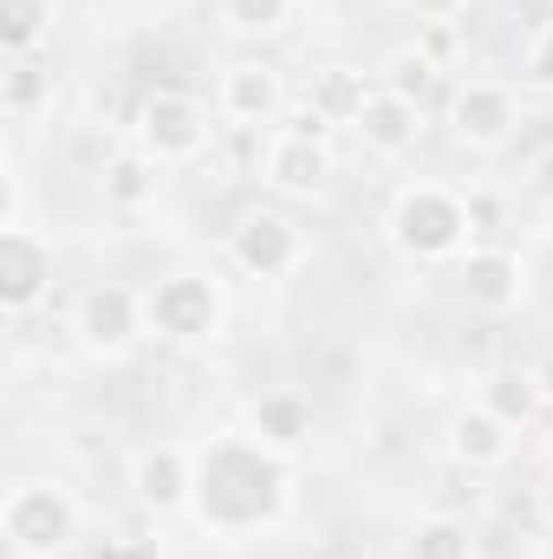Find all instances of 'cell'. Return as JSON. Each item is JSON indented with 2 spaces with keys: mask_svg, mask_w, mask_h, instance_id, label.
<instances>
[{
  "mask_svg": "<svg viewBox=\"0 0 553 559\" xmlns=\"http://www.w3.org/2000/svg\"><path fill=\"white\" fill-rule=\"evenodd\" d=\"M398 7L411 13L416 26H430V20H462V13H469L475 0H398Z\"/></svg>",
  "mask_w": 553,
  "mask_h": 559,
  "instance_id": "83f0119b",
  "label": "cell"
},
{
  "mask_svg": "<svg viewBox=\"0 0 553 559\" xmlns=\"http://www.w3.org/2000/svg\"><path fill=\"white\" fill-rule=\"evenodd\" d=\"M215 105H202L196 92H183V85H156V92H143L138 98V118H131V143L150 150L163 169H176V163H196L209 138H215Z\"/></svg>",
  "mask_w": 553,
  "mask_h": 559,
  "instance_id": "ba28073f",
  "label": "cell"
},
{
  "mask_svg": "<svg viewBox=\"0 0 553 559\" xmlns=\"http://www.w3.org/2000/svg\"><path fill=\"white\" fill-rule=\"evenodd\" d=\"M299 0H215V20L235 33V39H274L293 26Z\"/></svg>",
  "mask_w": 553,
  "mask_h": 559,
  "instance_id": "603a6c76",
  "label": "cell"
},
{
  "mask_svg": "<svg viewBox=\"0 0 553 559\" xmlns=\"http://www.w3.org/2000/svg\"><path fill=\"white\" fill-rule=\"evenodd\" d=\"M365 156H378V163H398V156H411L416 143H423V105L411 98H398L391 85H372L365 92V105L352 111V124H345Z\"/></svg>",
  "mask_w": 553,
  "mask_h": 559,
  "instance_id": "2e32d148",
  "label": "cell"
},
{
  "mask_svg": "<svg viewBox=\"0 0 553 559\" xmlns=\"http://www.w3.org/2000/svg\"><path fill=\"white\" fill-rule=\"evenodd\" d=\"M372 85H378V79H365L358 66H319V79L306 85V105H313L326 124H352V111L365 105Z\"/></svg>",
  "mask_w": 553,
  "mask_h": 559,
  "instance_id": "ffe728a7",
  "label": "cell"
},
{
  "mask_svg": "<svg viewBox=\"0 0 553 559\" xmlns=\"http://www.w3.org/2000/svg\"><path fill=\"white\" fill-rule=\"evenodd\" d=\"M456 293H462L469 312L508 319V312L528 306V261H521L515 248H502V241H475V248L456 261Z\"/></svg>",
  "mask_w": 553,
  "mask_h": 559,
  "instance_id": "7c38bea8",
  "label": "cell"
},
{
  "mask_svg": "<svg viewBox=\"0 0 553 559\" xmlns=\"http://www.w3.org/2000/svg\"><path fill=\"white\" fill-rule=\"evenodd\" d=\"M534 514H541V527L553 534V468L541 475V488H534Z\"/></svg>",
  "mask_w": 553,
  "mask_h": 559,
  "instance_id": "f546056e",
  "label": "cell"
},
{
  "mask_svg": "<svg viewBox=\"0 0 553 559\" xmlns=\"http://www.w3.org/2000/svg\"><path fill=\"white\" fill-rule=\"evenodd\" d=\"M163 182H169V169L138 150V143H118L105 163H98V202L111 209V215H150L156 209V195H163Z\"/></svg>",
  "mask_w": 553,
  "mask_h": 559,
  "instance_id": "e0dca14e",
  "label": "cell"
},
{
  "mask_svg": "<svg viewBox=\"0 0 553 559\" xmlns=\"http://www.w3.org/2000/svg\"><path fill=\"white\" fill-rule=\"evenodd\" d=\"M416 52L436 66V72H449L469 46H462V20H430V26H416Z\"/></svg>",
  "mask_w": 553,
  "mask_h": 559,
  "instance_id": "d4e9b609",
  "label": "cell"
},
{
  "mask_svg": "<svg viewBox=\"0 0 553 559\" xmlns=\"http://www.w3.org/2000/svg\"><path fill=\"white\" fill-rule=\"evenodd\" d=\"M143 332L169 352H209L228 332V286L209 267H169L143 286Z\"/></svg>",
  "mask_w": 553,
  "mask_h": 559,
  "instance_id": "3957f363",
  "label": "cell"
},
{
  "mask_svg": "<svg viewBox=\"0 0 553 559\" xmlns=\"http://www.w3.org/2000/svg\"><path fill=\"white\" fill-rule=\"evenodd\" d=\"M521 85L541 92V98H553V20L548 26H534L528 46H521Z\"/></svg>",
  "mask_w": 553,
  "mask_h": 559,
  "instance_id": "484cf974",
  "label": "cell"
},
{
  "mask_svg": "<svg viewBox=\"0 0 553 559\" xmlns=\"http://www.w3.org/2000/svg\"><path fill=\"white\" fill-rule=\"evenodd\" d=\"M222 254H228V267H235L242 280L280 286V280H293L299 267H306L313 241H306V228H299L280 202H248V209L228 222Z\"/></svg>",
  "mask_w": 553,
  "mask_h": 559,
  "instance_id": "5b68a950",
  "label": "cell"
},
{
  "mask_svg": "<svg viewBox=\"0 0 553 559\" xmlns=\"http://www.w3.org/2000/svg\"><path fill=\"white\" fill-rule=\"evenodd\" d=\"M541 455H548V468H553V436H548V449H541Z\"/></svg>",
  "mask_w": 553,
  "mask_h": 559,
  "instance_id": "4dcf8cb0",
  "label": "cell"
},
{
  "mask_svg": "<svg viewBox=\"0 0 553 559\" xmlns=\"http://www.w3.org/2000/svg\"><path fill=\"white\" fill-rule=\"evenodd\" d=\"M378 85H391L398 98H411V105H430V92L443 85V72L416 52V39L411 46H398V52H385V66H378Z\"/></svg>",
  "mask_w": 553,
  "mask_h": 559,
  "instance_id": "cb8c5ba5",
  "label": "cell"
},
{
  "mask_svg": "<svg viewBox=\"0 0 553 559\" xmlns=\"http://www.w3.org/2000/svg\"><path fill=\"white\" fill-rule=\"evenodd\" d=\"M385 241L404 267H456L482 241V209L443 176H411L385 202Z\"/></svg>",
  "mask_w": 553,
  "mask_h": 559,
  "instance_id": "7a4b0ae2",
  "label": "cell"
},
{
  "mask_svg": "<svg viewBox=\"0 0 553 559\" xmlns=\"http://www.w3.org/2000/svg\"><path fill=\"white\" fill-rule=\"evenodd\" d=\"M255 176L261 189L280 195V202H313L332 189L339 176V156H332V138H313V131H268L261 138V156H255Z\"/></svg>",
  "mask_w": 553,
  "mask_h": 559,
  "instance_id": "30bf717a",
  "label": "cell"
},
{
  "mask_svg": "<svg viewBox=\"0 0 553 559\" xmlns=\"http://www.w3.org/2000/svg\"><path fill=\"white\" fill-rule=\"evenodd\" d=\"M85 534V508L59 475H26L0 501V540L7 559H66Z\"/></svg>",
  "mask_w": 553,
  "mask_h": 559,
  "instance_id": "277c9868",
  "label": "cell"
},
{
  "mask_svg": "<svg viewBox=\"0 0 553 559\" xmlns=\"http://www.w3.org/2000/svg\"><path fill=\"white\" fill-rule=\"evenodd\" d=\"M248 436H261L274 455H306L313 449V436H319V404L299 391V384H268V391H255L248 397V417H242Z\"/></svg>",
  "mask_w": 553,
  "mask_h": 559,
  "instance_id": "9a60e30c",
  "label": "cell"
},
{
  "mask_svg": "<svg viewBox=\"0 0 553 559\" xmlns=\"http://www.w3.org/2000/svg\"><path fill=\"white\" fill-rule=\"evenodd\" d=\"M131 501L150 521H189V508H196V442H143L131 455Z\"/></svg>",
  "mask_w": 553,
  "mask_h": 559,
  "instance_id": "8fae6325",
  "label": "cell"
},
{
  "mask_svg": "<svg viewBox=\"0 0 553 559\" xmlns=\"http://www.w3.org/2000/svg\"><path fill=\"white\" fill-rule=\"evenodd\" d=\"M495 417H508L515 429H528V423L541 417L548 404H541V391H534V371L528 365H508V371H489L482 378V391H475Z\"/></svg>",
  "mask_w": 553,
  "mask_h": 559,
  "instance_id": "44dd1931",
  "label": "cell"
},
{
  "mask_svg": "<svg viewBox=\"0 0 553 559\" xmlns=\"http://www.w3.org/2000/svg\"><path fill=\"white\" fill-rule=\"evenodd\" d=\"M59 26V0H0V46L7 59H39Z\"/></svg>",
  "mask_w": 553,
  "mask_h": 559,
  "instance_id": "d6986e66",
  "label": "cell"
},
{
  "mask_svg": "<svg viewBox=\"0 0 553 559\" xmlns=\"http://www.w3.org/2000/svg\"><path fill=\"white\" fill-rule=\"evenodd\" d=\"M209 105H215L222 124L268 138V131H280V118L293 111V92H286V72L274 59H228L215 72V98Z\"/></svg>",
  "mask_w": 553,
  "mask_h": 559,
  "instance_id": "9c48e42d",
  "label": "cell"
},
{
  "mask_svg": "<svg viewBox=\"0 0 553 559\" xmlns=\"http://www.w3.org/2000/svg\"><path fill=\"white\" fill-rule=\"evenodd\" d=\"M443 138L462 156H502L521 138V92L508 79H456L443 92Z\"/></svg>",
  "mask_w": 553,
  "mask_h": 559,
  "instance_id": "8992f818",
  "label": "cell"
},
{
  "mask_svg": "<svg viewBox=\"0 0 553 559\" xmlns=\"http://www.w3.org/2000/svg\"><path fill=\"white\" fill-rule=\"evenodd\" d=\"M515 449H521V429L508 417H495L482 397H469V404H456V411L443 417V455H449L456 468H469V475L508 468Z\"/></svg>",
  "mask_w": 553,
  "mask_h": 559,
  "instance_id": "5bb4252c",
  "label": "cell"
},
{
  "mask_svg": "<svg viewBox=\"0 0 553 559\" xmlns=\"http://www.w3.org/2000/svg\"><path fill=\"white\" fill-rule=\"evenodd\" d=\"M299 508V468L293 455H274L248 429H215L196 442V508L189 521L215 547H248L268 540Z\"/></svg>",
  "mask_w": 553,
  "mask_h": 559,
  "instance_id": "6da1fadb",
  "label": "cell"
},
{
  "mask_svg": "<svg viewBox=\"0 0 553 559\" xmlns=\"http://www.w3.org/2000/svg\"><path fill=\"white\" fill-rule=\"evenodd\" d=\"M52 98H59V79H52L46 59H7V66H0V111H7L13 124L52 111Z\"/></svg>",
  "mask_w": 553,
  "mask_h": 559,
  "instance_id": "ac0fdd59",
  "label": "cell"
},
{
  "mask_svg": "<svg viewBox=\"0 0 553 559\" xmlns=\"http://www.w3.org/2000/svg\"><path fill=\"white\" fill-rule=\"evenodd\" d=\"M404 559H475V527L456 514H416L404 534Z\"/></svg>",
  "mask_w": 553,
  "mask_h": 559,
  "instance_id": "7402d4cb",
  "label": "cell"
},
{
  "mask_svg": "<svg viewBox=\"0 0 553 559\" xmlns=\"http://www.w3.org/2000/svg\"><path fill=\"white\" fill-rule=\"evenodd\" d=\"M515 189H521L534 209H553V143H541V150H528V156H521Z\"/></svg>",
  "mask_w": 553,
  "mask_h": 559,
  "instance_id": "4316f807",
  "label": "cell"
},
{
  "mask_svg": "<svg viewBox=\"0 0 553 559\" xmlns=\"http://www.w3.org/2000/svg\"><path fill=\"white\" fill-rule=\"evenodd\" d=\"M528 371H534V391H541V404L553 411V352H541V358H534Z\"/></svg>",
  "mask_w": 553,
  "mask_h": 559,
  "instance_id": "f1b7e54d",
  "label": "cell"
},
{
  "mask_svg": "<svg viewBox=\"0 0 553 559\" xmlns=\"http://www.w3.org/2000/svg\"><path fill=\"white\" fill-rule=\"evenodd\" d=\"M59 286V261H52V241L39 228H0V306L7 319H33Z\"/></svg>",
  "mask_w": 553,
  "mask_h": 559,
  "instance_id": "4fadbf2b",
  "label": "cell"
},
{
  "mask_svg": "<svg viewBox=\"0 0 553 559\" xmlns=\"http://www.w3.org/2000/svg\"><path fill=\"white\" fill-rule=\"evenodd\" d=\"M72 345L92 358V365H125L143 338V286L125 280H92L79 299H72V319H66Z\"/></svg>",
  "mask_w": 553,
  "mask_h": 559,
  "instance_id": "52a82bcc",
  "label": "cell"
}]
</instances>
